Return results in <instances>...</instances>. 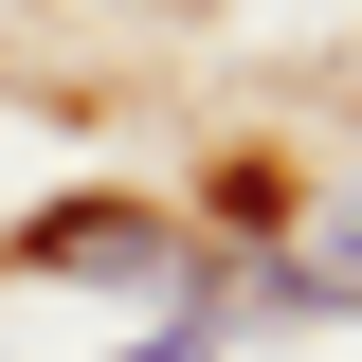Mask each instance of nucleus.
Here are the masks:
<instances>
[{
	"label": "nucleus",
	"instance_id": "nucleus-1",
	"mask_svg": "<svg viewBox=\"0 0 362 362\" xmlns=\"http://www.w3.org/2000/svg\"><path fill=\"white\" fill-rule=\"evenodd\" d=\"M308 290H344V308H362V218H326V235H308Z\"/></svg>",
	"mask_w": 362,
	"mask_h": 362
},
{
	"label": "nucleus",
	"instance_id": "nucleus-2",
	"mask_svg": "<svg viewBox=\"0 0 362 362\" xmlns=\"http://www.w3.org/2000/svg\"><path fill=\"white\" fill-rule=\"evenodd\" d=\"M127 362H199V344H181V326H163V344H127Z\"/></svg>",
	"mask_w": 362,
	"mask_h": 362
}]
</instances>
